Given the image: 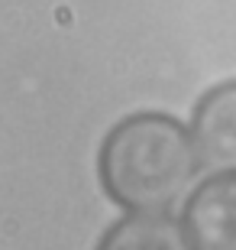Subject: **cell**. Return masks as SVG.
I'll list each match as a JSON object with an SVG mask.
<instances>
[{"instance_id": "obj_4", "label": "cell", "mask_w": 236, "mask_h": 250, "mask_svg": "<svg viewBox=\"0 0 236 250\" xmlns=\"http://www.w3.org/2000/svg\"><path fill=\"white\" fill-rule=\"evenodd\" d=\"M97 250H191V244L168 211H133L104 231Z\"/></svg>"}, {"instance_id": "obj_2", "label": "cell", "mask_w": 236, "mask_h": 250, "mask_svg": "<svg viewBox=\"0 0 236 250\" xmlns=\"http://www.w3.org/2000/svg\"><path fill=\"white\" fill-rule=\"evenodd\" d=\"M191 250H236V172H210L182 208Z\"/></svg>"}, {"instance_id": "obj_3", "label": "cell", "mask_w": 236, "mask_h": 250, "mask_svg": "<svg viewBox=\"0 0 236 250\" xmlns=\"http://www.w3.org/2000/svg\"><path fill=\"white\" fill-rule=\"evenodd\" d=\"M191 137L207 172H236V78L200 94L191 114Z\"/></svg>"}, {"instance_id": "obj_1", "label": "cell", "mask_w": 236, "mask_h": 250, "mask_svg": "<svg viewBox=\"0 0 236 250\" xmlns=\"http://www.w3.org/2000/svg\"><path fill=\"white\" fill-rule=\"evenodd\" d=\"M200 159L191 127L162 111H139L107 130L97 179L107 198L133 211H172L194 188Z\"/></svg>"}]
</instances>
